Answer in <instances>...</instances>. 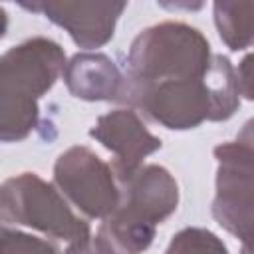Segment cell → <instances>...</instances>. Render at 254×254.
<instances>
[{
  "mask_svg": "<svg viewBox=\"0 0 254 254\" xmlns=\"http://www.w3.org/2000/svg\"><path fill=\"white\" fill-rule=\"evenodd\" d=\"M30 12L44 14L50 22L62 26L83 50L105 46L115 32V24L125 2H34L20 4Z\"/></svg>",
  "mask_w": 254,
  "mask_h": 254,
  "instance_id": "obj_7",
  "label": "cell"
},
{
  "mask_svg": "<svg viewBox=\"0 0 254 254\" xmlns=\"http://www.w3.org/2000/svg\"><path fill=\"white\" fill-rule=\"evenodd\" d=\"M64 81L69 93L83 101L121 99L123 73L105 54H75L64 67Z\"/></svg>",
  "mask_w": 254,
  "mask_h": 254,
  "instance_id": "obj_9",
  "label": "cell"
},
{
  "mask_svg": "<svg viewBox=\"0 0 254 254\" xmlns=\"http://www.w3.org/2000/svg\"><path fill=\"white\" fill-rule=\"evenodd\" d=\"M0 220L34 228L65 246L91 236L89 224L69 208L64 194L36 173H20L0 183Z\"/></svg>",
  "mask_w": 254,
  "mask_h": 254,
  "instance_id": "obj_3",
  "label": "cell"
},
{
  "mask_svg": "<svg viewBox=\"0 0 254 254\" xmlns=\"http://www.w3.org/2000/svg\"><path fill=\"white\" fill-rule=\"evenodd\" d=\"M119 210L147 224H161L179 206L175 177L161 165H141L127 179L119 181Z\"/></svg>",
  "mask_w": 254,
  "mask_h": 254,
  "instance_id": "obj_8",
  "label": "cell"
},
{
  "mask_svg": "<svg viewBox=\"0 0 254 254\" xmlns=\"http://www.w3.org/2000/svg\"><path fill=\"white\" fill-rule=\"evenodd\" d=\"M0 254H58L52 244L20 230L0 228Z\"/></svg>",
  "mask_w": 254,
  "mask_h": 254,
  "instance_id": "obj_12",
  "label": "cell"
},
{
  "mask_svg": "<svg viewBox=\"0 0 254 254\" xmlns=\"http://www.w3.org/2000/svg\"><path fill=\"white\" fill-rule=\"evenodd\" d=\"M214 54L200 30L185 22L145 28L129 46L121 99L137 93L206 77Z\"/></svg>",
  "mask_w": 254,
  "mask_h": 254,
  "instance_id": "obj_1",
  "label": "cell"
},
{
  "mask_svg": "<svg viewBox=\"0 0 254 254\" xmlns=\"http://www.w3.org/2000/svg\"><path fill=\"white\" fill-rule=\"evenodd\" d=\"M165 254H228V248L214 232L200 226H189L171 238Z\"/></svg>",
  "mask_w": 254,
  "mask_h": 254,
  "instance_id": "obj_11",
  "label": "cell"
},
{
  "mask_svg": "<svg viewBox=\"0 0 254 254\" xmlns=\"http://www.w3.org/2000/svg\"><path fill=\"white\" fill-rule=\"evenodd\" d=\"M89 137L99 141L107 151L113 153V173L117 183L135 173L143 159L161 149V139L155 137L141 121L137 111L119 107L97 117L89 129Z\"/></svg>",
  "mask_w": 254,
  "mask_h": 254,
  "instance_id": "obj_6",
  "label": "cell"
},
{
  "mask_svg": "<svg viewBox=\"0 0 254 254\" xmlns=\"http://www.w3.org/2000/svg\"><path fill=\"white\" fill-rule=\"evenodd\" d=\"M64 254H113L111 248L95 234V236H89L87 240L83 242H75V244H67Z\"/></svg>",
  "mask_w": 254,
  "mask_h": 254,
  "instance_id": "obj_13",
  "label": "cell"
},
{
  "mask_svg": "<svg viewBox=\"0 0 254 254\" xmlns=\"http://www.w3.org/2000/svg\"><path fill=\"white\" fill-rule=\"evenodd\" d=\"M252 2H214V24L222 42L240 52L252 44Z\"/></svg>",
  "mask_w": 254,
  "mask_h": 254,
  "instance_id": "obj_10",
  "label": "cell"
},
{
  "mask_svg": "<svg viewBox=\"0 0 254 254\" xmlns=\"http://www.w3.org/2000/svg\"><path fill=\"white\" fill-rule=\"evenodd\" d=\"M64 48L44 36L0 56V143L24 141L38 125V101L64 73Z\"/></svg>",
  "mask_w": 254,
  "mask_h": 254,
  "instance_id": "obj_2",
  "label": "cell"
},
{
  "mask_svg": "<svg viewBox=\"0 0 254 254\" xmlns=\"http://www.w3.org/2000/svg\"><path fill=\"white\" fill-rule=\"evenodd\" d=\"M54 187L87 218L103 220L119 206L121 198L111 165L83 145H73L58 157Z\"/></svg>",
  "mask_w": 254,
  "mask_h": 254,
  "instance_id": "obj_5",
  "label": "cell"
},
{
  "mask_svg": "<svg viewBox=\"0 0 254 254\" xmlns=\"http://www.w3.org/2000/svg\"><path fill=\"white\" fill-rule=\"evenodd\" d=\"M6 28H8V14H6V10L0 6V40L4 38Z\"/></svg>",
  "mask_w": 254,
  "mask_h": 254,
  "instance_id": "obj_15",
  "label": "cell"
},
{
  "mask_svg": "<svg viewBox=\"0 0 254 254\" xmlns=\"http://www.w3.org/2000/svg\"><path fill=\"white\" fill-rule=\"evenodd\" d=\"M234 73H236L238 93L244 95L246 99H252V97H254V95H252V58L246 56V58L240 62L238 69H234Z\"/></svg>",
  "mask_w": 254,
  "mask_h": 254,
  "instance_id": "obj_14",
  "label": "cell"
},
{
  "mask_svg": "<svg viewBox=\"0 0 254 254\" xmlns=\"http://www.w3.org/2000/svg\"><path fill=\"white\" fill-rule=\"evenodd\" d=\"M216 169V194L212 200L214 220L250 246L252 238V121L234 141L214 147Z\"/></svg>",
  "mask_w": 254,
  "mask_h": 254,
  "instance_id": "obj_4",
  "label": "cell"
}]
</instances>
